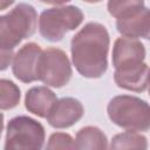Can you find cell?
I'll return each instance as SVG.
<instances>
[{"label": "cell", "mask_w": 150, "mask_h": 150, "mask_svg": "<svg viewBox=\"0 0 150 150\" xmlns=\"http://www.w3.org/2000/svg\"><path fill=\"white\" fill-rule=\"evenodd\" d=\"M111 148L114 149H146V139L138 135L137 131H127L116 135L112 138Z\"/></svg>", "instance_id": "cell-14"}, {"label": "cell", "mask_w": 150, "mask_h": 150, "mask_svg": "<svg viewBox=\"0 0 150 150\" xmlns=\"http://www.w3.org/2000/svg\"><path fill=\"white\" fill-rule=\"evenodd\" d=\"M13 57V49L0 48V70L6 69Z\"/></svg>", "instance_id": "cell-17"}, {"label": "cell", "mask_w": 150, "mask_h": 150, "mask_svg": "<svg viewBox=\"0 0 150 150\" xmlns=\"http://www.w3.org/2000/svg\"><path fill=\"white\" fill-rule=\"evenodd\" d=\"M87 2H97V1H101V0H84Z\"/></svg>", "instance_id": "cell-21"}, {"label": "cell", "mask_w": 150, "mask_h": 150, "mask_svg": "<svg viewBox=\"0 0 150 150\" xmlns=\"http://www.w3.org/2000/svg\"><path fill=\"white\" fill-rule=\"evenodd\" d=\"M56 101L55 94L47 87H33L27 91L25 103L30 112L40 117H47Z\"/></svg>", "instance_id": "cell-11"}, {"label": "cell", "mask_w": 150, "mask_h": 150, "mask_svg": "<svg viewBox=\"0 0 150 150\" xmlns=\"http://www.w3.org/2000/svg\"><path fill=\"white\" fill-rule=\"evenodd\" d=\"M45 141L43 127L27 116L9 121L6 135V149H40Z\"/></svg>", "instance_id": "cell-6"}, {"label": "cell", "mask_w": 150, "mask_h": 150, "mask_svg": "<svg viewBox=\"0 0 150 150\" xmlns=\"http://www.w3.org/2000/svg\"><path fill=\"white\" fill-rule=\"evenodd\" d=\"M38 80L43 83L60 88L68 83L71 68L67 55L57 48H48L41 52L38 62Z\"/></svg>", "instance_id": "cell-7"}, {"label": "cell", "mask_w": 150, "mask_h": 150, "mask_svg": "<svg viewBox=\"0 0 150 150\" xmlns=\"http://www.w3.org/2000/svg\"><path fill=\"white\" fill-rule=\"evenodd\" d=\"M109 35L104 26L87 23L71 40V56L77 71L84 77H100L107 70Z\"/></svg>", "instance_id": "cell-1"}, {"label": "cell", "mask_w": 150, "mask_h": 150, "mask_svg": "<svg viewBox=\"0 0 150 150\" xmlns=\"http://www.w3.org/2000/svg\"><path fill=\"white\" fill-rule=\"evenodd\" d=\"M41 48L35 43L25 45L14 56L13 73L16 79L22 82H33L38 80V62Z\"/></svg>", "instance_id": "cell-8"}, {"label": "cell", "mask_w": 150, "mask_h": 150, "mask_svg": "<svg viewBox=\"0 0 150 150\" xmlns=\"http://www.w3.org/2000/svg\"><path fill=\"white\" fill-rule=\"evenodd\" d=\"M83 20L82 12L75 6L55 7L42 12L39 20L41 35L49 41H60L63 35L75 29Z\"/></svg>", "instance_id": "cell-5"}, {"label": "cell", "mask_w": 150, "mask_h": 150, "mask_svg": "<svg viewBox=\"0 0 150 150\" xmlns=\"http://www.w3.org/2000/svg\"><path fill=\"white\" fill-rule=\"evenodd\" d=\"M42 2H47V4H63V2H67L69 0H40Z\"/></svg>", "instance_id": "cell-19"}, {"label": "cell", "mask_w": 150, "mask_h": 150, "mask_svg": "<svg viewBox=\"0 0 150 150\" xmlns=\"http://www.w3.org/2000/svg\"><path fill=\"white\" fill-rule=\"evenodd\" d=\"M75 148L77 149H105L107 138L104 134L95 127H86L76 135Z\"/></svg>", "instance_id": "cell-12"}, {"label": "cell", "mask_w": 150, "mask_h": 150, "mask_svg": "<svg viewBox=\"0 0 150 150\" xmlns=\"http://www.w3.org/2000/svg\"><path fill=\"white\" fill-rule=\"evenodd\" d=\"M83 115L82 104L73 97H63L54 103L47 115L50 125L55 128H67L77 122Z\"/></svg>", "instance_id": "cell-9"}, {"label": "cell", "mask_w": 150, "mask_h": 150, "mask_svg": "<svg viewBox=\"0 0 150 150\" xmlns=\"http://www.w3.org/2000/svg\"><path fill=\"white\" fill-rule=\"evenodd\" d=\"M14 2V0H0V11L7 8L9 5H12Z\"/></svg>", "instance_id": "cell-18"}, {"label": "cell", "mask_w": 150, "mask_h": 150, "mask_svg": "<svg viewBox=\"0 0 150 150\" xmlns=\"http://www.w3.org/2000/svg\"><path fill=\"white\" fill-rule=\"evenodd\" d=\"M145 56L144 46L134 38H118L112 50L115 66V82L118 87L143 91L149 83V68L143 63Z\"/></svg>", "instance_id": "cell-2"}, {"label": "cell", "mask_w": 150, "mask_h": 150, "mask_svg": "<svg viewBox=\"0 0 150 150\" xmlns=\"http://www.w3.org/2000/svg\"><path fill=\"white\" fill-rule=\"evenodd\" d=\"M20 89L12 81L0 80V109H11L19 103Z\"/></svg>", "instance_id": "cell-15"}, {"label": "cell", "mask_w": 150, "mask_h": 150, "mask_svg": "<svg viewBox=\"0 0 150 150\" xmlns=\"http://www.w3.org/2000/svg\"><path fill=\"white\" fill-rule=\"evenodd\" d=\"M36 28V12L27 4L16 5L0 16V48L13 49L21 40L30 36Z\"/></svg>", "instance_id": "cell-3"}, {"label": "cell", "mask_w": 150, "mask_h": 150, "mask_svg": "<svg viewBox=\"0 0 150 150\" xmlns=\"http://www.w3.org/2000/svg\"><path fill=\"white\" fill-rule=\"evenodd\" d=\"M2 125H4V115L0 112V135H1V130H2Z\"/></svg>", "instance_id": "cell-20"}, {"label": "cell", "mask_w": 150, "mask_h": 150, "mask_svg": "<svg viewBox=\"0 0 150 150\" xmlns=\"http://www.w3.org/2000/svg\"><path fill=\"white\" fill-rule=\"evenodd\" d=\"M110 120L129 130V131H146L150 125V109L145 101L135 96H116L108 105Z\"/></svg>", "instance_id": "cell-4"}, {"label": "cell", "mask_w": 150, "mask_h": 150, "mask_svg": "<svg viewBox=\"0 0 150 150\" xmlns=\"http://www.w3.org/2000/svg\"><path fill=\"white\" fill-rule=\"evenodd\" d=\"M143 0H109L108 11L111 15L118 18H127L138 13L144 7Z\"/></svg>", "instance_id": "cell-13"}, {"label": "cell", "mask_w": 150, "mask_h": 150, "mask_svg": "<svg viewBox=\"0 0 150 150\" xmlns=\"http://www.w3.org/2000/svg\"><path fill=\"white\" fill-rule=\"evenodd\" d=\"M48 148L49 149H73L75 148V143L73 142L69 135L57 132L52 135Z\"/></svg>", "instance_id": "cell-16"}, {"label": "cell", "mask_w": 150, "mask_h": 150, "mask_svg": "<svg viewBox=\"0 0 150 150\" xmlns=\"http://www.w3.org/2000/svg\"><path fill=\"white\" fill-rule=\"evenodd\" d=\"M117 30L127 38H149V29H150V15L149 9L143 8L136 14H132L127 18H118L117 22Z\"/></svg>", "instance_id": "cell-10"}]
</instances>
